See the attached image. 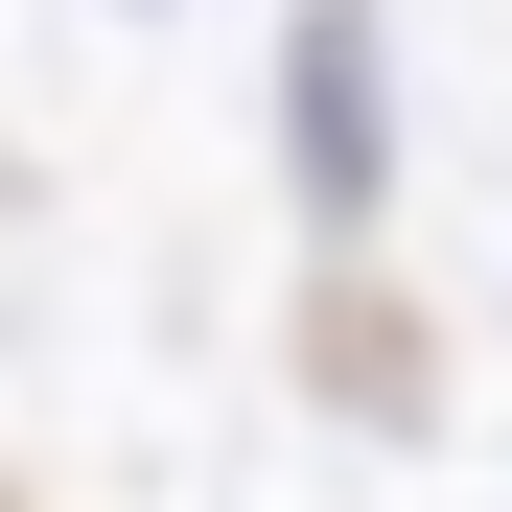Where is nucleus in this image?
I'll use <instances>...</instances> for the list:
<instances>
[{"instance_id":"f257e3e1","label":"nucleus","mask_w":512,"mask_h":512,"mask_svg":"<svg viewBox=\"0 0 512 512\" xmlns=\"http://www.w3.org/2000/svg\"><path fill=\"white\" fill-rule=\"evenodd\" d=\"M373 0H303V47H280V140H303V233L350 256L373 210H396V94H373Z\"/></svg>"}]
</instances>
